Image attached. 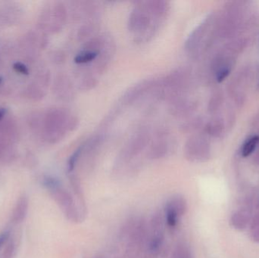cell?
Instances as JSON below:
<instances>
[{
	"label": "cell",
	"instance_id": "cell-10",
	"mask_svg": "<svg viewBox=\"0 0 259 258\" xmlns=\"http://www.w3.org/2000/svg\"><path fill=\"white\" fill-rule=\"evenodd\" d=\"M158 80L155 79H146L139 82L129 88L121 98V102L124 106H131L144 96L148 92L155 89Z\"/></svg>",
	"mask_w": 259,
	"mask_h": 258
},
{
	"label": "cell",
	"instance_id": "cell-30",
	"mask_svg": "<svg viewBox=\"0 0 259 258\" xmlns=\"http://www.w3.org/2000/svg\"><path fill=\"white\" fill-rule=\"evenodd\" d=\"M2 81H3V79H2L1 77H0V84H1Z\"/></svg>",
	"mask_w": 259,
	"mask_h": 258
},
{
	"label": "cell",
	"instance_id": "cell-13",
	"mask_svg": "<svg viewBox=\"0 0 259 258\" xmlns=\"http://www.w3.org/2000/svg\"><path fill=\"white\" fill-rule=\"evenodd\" d=\"M146 6L152 15L158 19L165 21L170 12V3L164 0H150L145 1Z\"/></svg>",
	"mask_w": 259,
	"mask_h": 258
},
{
	"label": "cell",
	"instance_id": "cell-3",
	"mask_svg": "<svg viewBox=\"0 0 259 258\" xmlns=\"http://www.w3.org/2000/svg\"><path fill=\"white\" fill-rule=\"evenodd\" d=\"M214 25L215 17L214 15H208L189 35L184 48L187 54L192 59H197L200 56L208 43L211 30H214Z\"/></svg>",
	"mask_w": 259,
	"mask_h": 258
},
{
	"label": "cell",
	"instance_id": "cell-8",
	"mask_svg": "<svg viewBox=\"0 0 259 258\" xmlns=\"http://www.w3.org/2000/svg\"><path fill=\"white\" fill-rule=\"evenodd\" d=\"M175 145V139L167 130H159L147 147L146 157L150 160H158L168 156Z\"/></svg>",
	"mask_w": 259,
	"mask_h": 258
},
{
	"label": "cell",
	"instance_id": "cell-19",
	"mask_svg": "<svg viewBox=\"0 0 259 258\" xmlns=\"http://www.w3.org/2000/svg\"><path fill=\"white\" fill-rule=\"evenodd\" d=\"M259 144V135H254L248 138L243 146H242L241 154L243 157H249V156L255 152Z\"/></svg>",
	"mask_w": 259,
	"mask_h": 258
},
{
	"label": "cell",
	"instance_id": "cell-14",
	"mask_svg": "<svg viewBox=\"0 0 259 258\" xmlns=\"http://www.w3.org/2000/svg\"><path fill=\"white\" fill-rule=\"evenodd\" d=\"M225 120L221 117H214L205 125V132L208 136L219 138L223 136L225 131Z\"/></svg>",
	"mask_w": 259,
	"mask_h": 258
},
{
	"label": "cell",
	"instance_id": "cell-20",
	"mask_svg": "<svg viewBox=\"0 0 259 258\" xmlns=\"http://www.w3.org/2000/svg\"><path fill=\"white\" fill-rule=\"evenodd\" d=\"M82 156H83V144L80 145V147H78L68 159V163H67V171H68V174H71L74 172L76 166H77V164L79 163L80 159L82 158Z\"/></svg>",
	"mask_w": 259,
	"mask_h": 258
},
{
	"label": "cell",
	"instance_id": "cell-6",
	"mask_svg": "<svg viewBox=\"0 0 259 258\" xmlns=\"http://www.w3.org/2000/svg\"><path fill=\"white\" fill-rule=\"evenodd\" d=\"M184 152L189 162L203 163L208 162L211 158V144L204 135H193L186 142Z\"/></svg>",
	"mask_w": 259,
	"mask_h": 258
},
{
	"label": "cell",
	"instance_id": "cell-5",
	"mask_svg": "<svg viewBox=\"0 0 259 258\" xmlns=\"http://www.w3.org/2000/svg\"><path fill=\"white\" fill-rule=\"evenodd\" d=\"M44 184L47 189L53 192L62 210L70 221L80 222L83 219L84 216L77 209L72 196L68 193V191L62 188L59 180L53 177H47L44 180Z\"/></svg>",
	"mask_w": 259,
	"mask_h": 258
},
{
	"label": "cell",
	"instance_id": "cell-1",
	"mask_svg": "<svg viewBox=\"0 0 259 258\" xmlns=\"http://www.w3.org/2000/svg\"><path fill=\"white\" fill-rule=\"evenodd\" d=\"M164 21L152 15L145 1L137 2L130 12L127 29L136 42H148L156 36Z\"/></svg>",
	"mask_w": 259,
	"mask_h": 258
},
{
	"label": "cell",
	"instance_id": "cell-28",
	"mask_svg": "<svg viewBox=\"0 0 259 258\" xmlns=\"http://www.w3.org/2000/svg\"><path fill=\"white\" fill-rule=\"evenodd\" d=\"M94 258H103V257H101V256H97V257H94Z\"/></svg>",
	"mask_w": 259,
	"mask_h": 258
},
{
	"label": "cell",
	"instance_id": "cell-21",
	"mask_svg": "<svg viewBox=\"0 0 259 258\" xmlns=\"http://www.w3.org/2000/svg\"><path fill=\"white\" fill-rule=\"evenodd\" d=\"M220 92H216L212 95L208 102V110L211 114H214L222 107L223 98Z\"/></svg>",
	"mask_w": 259,
	"mask_h": 258
},
{
	"label": "cell",
	"instance_id": "cell-24",
	"mask_svg": "<svg viewBox=\"0 0 259 258\" xmlns=\"http://www.w3.org/2000/svg\"><path fill=\"white\" fill-rule=\"evenodd\" d=\"M13 69L18 74H23V75H27L29 74L28 68L24 64L21 62H16L13 65Z\"/></svg>",
	"mask_w": 259,
	"mask_h": 258
},
{
	"label": "cell",
	"instance_id": "cell-15",
	"mask_svg": "<svg viewBox=\"0 0 259 258\" xmlns=\"http://www.w3.org/2000/svg\"><path fill=\"white\" fill-rule=\"evenodd\" d=\"M250 209H241L237 211L231 217V224L237 230H244L251 221Z\"/></svg>",
	"mask_w": 259,
	"mask_h": 258
},
{
	"label": "cell",
	"instance_id": "cell-26",
	"mask_svg": "<svg viewBox=\"0 0 259 258\" xmlns=\"http://www.w3.org/2000/svg\"><path fill=\"white\" fill-rule=\"evenodd\" d=\"M8 236H9V233H4L0 235V247L4 243L5 241L7 239Z\"/></svg>",
	"mask_w": 259,
	"mask_h": 258
},
{
	"label": "cell",
	"instance_id": "cell-16",
	"mask_svg": "<svg viewBox=\"0 0 259 258\" xmlns=\"http://www.w3.org/2000/svg\"><path fill=\"white\" fill-rule=\"evenodd\" d=\"M100 53L88 48H82L80 51L76 55L74 62L76 65L83 66V65H90L95 62Z\"/></svg>",
	"mask_w": 259,
	"mask_h": 258
},
{
	"label": "cell",
	"instance_id": "cell-17",
	"mask_svg": "<svg viewBox=\"0 0 259 258\" xmlns=\"http://www.w3.org/2000/svg\"><path fill=\"white\" fill-rule=\"evenodd\" d=\"M204 126L203 118L200 116L190 117L181 126V130L184 133H194Z\"/></svg>",
	"mask_w": 259,
	"mask_h": 258
},
{
	"label": "cell",
	"instance_id": "cell-23",
	"mask_svg": "<svg viewBox=\"0 0 259 258\" xmlns=\"http://www.w3.org/2000/svg\"><path fill=\"white\" fill-rule=\"evenodd\" d=\"M171 258H193V257L188 247L184 245H180L174 251Z\"/></svg>",
	"mask_w": 259,
	"mask_h": 258
},
{
	"label": "cell",
	"instance_id": "cell-22",
	"mask_svg": "<svg viewBox=\"0 0 259 258\" xmlns=\"http://www.w3.org/2000/svg\"><path fill=\"white\" fill-rule=\"evenodd\" d=\"M250 236L254 242L259 243V212L251 221Z\"/></svg>",
	"mask_w": 259,
	"mask_h": 258
},
{
	"label": "cell",
	"instance_id": "cell-4",
	"mask_svg": "<svg viewBox=\"0 0 259 258\" xmlns=\"http://www.w3.org/2000/svg\"><path fill=\"white\" fill-rule=\"evenodd\" d=\"M165 227L163 214L157 212L152 216L149 226H147L146 254L148 257L156 258L162 251L165 239Z\"/></svg>",
	"mask_w": 259,
	"mask_h": 258
},
{
	"label": "cell",
	"instance_id": "cell-29",
	"mask_svg": "<svg viewBox=\"0 0 259 258\" xmlns=\"http://www.w3.org/2000/svg\"><path fill=\"white\" fill-rule=\"evenodd\" d=\"M256 119H257V121H259V114L258 115V116H257Z\"/></svg>",
	"mask_w": 259,
	"mask_h": 258
},
{
	"label": "cell",
	"instance_id": "cell-25",
	"mask_svg": "<svg viewBox=\"0 0 259 258\" xmlns=\"http://www.w3.org/2000/svg\"><path fill=\"white\" fill-rule=\"evenodd\" d=\"M255 156H254L253 162L256 165H259V144L255 150Z\"/></svg>",
	"mask_w": 259,
	"mask_h": 258
},
{
	"label": "cell",
	"instance_id": "cell-18",
	"mask_svg": "<svg viewBox=\"0 0 259 258\" xmlns=\"http://www.w3.org/2000/svg\"><path fill=\"white\" fill-rule=\"evenodd\" d=\"M97 25L98 24L96 20H91L83 24L77 32L78 40L83 41L89 38L97 30Z\"/></svg>",
	"mask_w": 259,
	"mask_h": 258
},
{
	"label": "cell",
	"instance_id": "cell-27",
	"mask_svg": "<svg viewBox=\"0 0 259 258\" xmlns=\"http://www.w3.org/2000/svg\"><path fill=\"white\" fill-rule=\"evenodd\" d=\"M6 109H3V108H2V109H0V121H1L2 119H3V117H4V115H6Z\"/></svg>",
	"mask_w": 259,
	"mask_h": 258
},
{
	"label": "cell",
	"instance_id": "cell-9",
	"mask_svg": "<svg viewBox=\"0 0 259 258\" xmlns=\"http://www.w3.org/2000/svg\"><path fill=\"white\" fill-rule=\"evenodd\" d=\"M187 209V201L184 197L179 195L171 197L166 203L163 214L165 225L170 230L176 228Z\"/></svg>",
	"mask_w": 259,
	"mask_h": 258
},
{
	"label": "cell",
	"instance_id": "cell-7",
	"mask_svg": "<svg viewBox=\"0 0 259 258\" xmlns=\"http://www.w3.org/2000/svg\"><path fill=\"white\" fill-rule=\"evenodd\" d=\"M151 141L149 131L146 129H143L136 133L129 139L127 145L124 147L118 157V164L127 163L133 159H135L142 151H144Z\"/></svg>",
	"mask_w": 259,
	"mask_h": 258
},
{
	"label": "cell",
	"instance_id": "cell-12",
	"mask_svg": "<svg viewBox=\"0 0 259 258\" xmlns=\"http://www.w3.org/2000/svg\"><path fill=\"white\" fill-rule=\"evenodd\" d=\"M99 83L98 75L87 65L80 67L77 75V87L80 91H90L94 89Z\"/></svg>",
	"mask_w": 259,
	"mask_h": 258
},
{
	"label": "cell",
	"instance_id": "cell-11",
	"mask_svg": "<svg viewBox=\"0 0 259 258\" xmlns=\"http://www.w3.org/2000/svg\"><path fill=\"white\" fill-rule=\"evenodd\" d=\"M197 108L196 101L182 97L170 103V113L176 118H189L195 113Z\"/></svg>",
	"mask_w": 259,
	"mask_h": 258
},
{
	"label": "cell",
	"instance_id": "cell-2",
	"mask_svg": "<svg viewBox=\"0 0 259 258\" xmlns=\"http://www.w3.org/2000/svg\"><path fill=\"white\" fill-rule=\"evenodd\" d=\"M191 70L187 67H180L174 70L162 80H158L155 88L158 97L164 101H175L182 98L191 83Z\"/></svg>",
	"mask_w": 259,
	"mask_h": 258
}]
</instances>
